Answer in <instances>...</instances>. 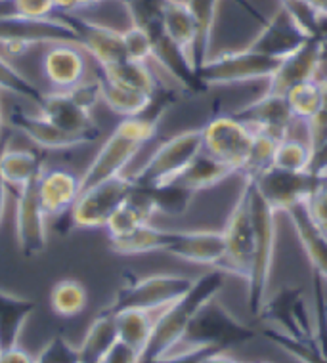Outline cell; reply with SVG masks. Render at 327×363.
<instances>
[{
	"instance_id": "1",
	"label": "cell",
	"mask_w": 327,
	"mask_h": 363,
	"mask_svg": "<svg viewBox=\"0 0 327 363\" xmlns=\"http://www.w3.org/2000/svg\"><path fill=\"white\" fill-rule=\"evenodd\" d=\"M226 283V274L221 269H214L209 274H203L192 283L188 293L182 294L177 302H172L170 306L157 313L155 327L151 333L150 345L145 348L144 363L157 362L159 357L169 354L178 340L182 338L184 331L188 329L189 321L195 313L199 312L209 301H213L218 296V293Z\"/></svg>"
},
{
	"instance_id": "2",
	"label": "cell",
	"mask_w": 327,
	"mask_h": 363,
	"mask_svg": "<svg viewBox=\"0 0 327 363\" xmlns=\"http://www.w3.org/2000/svg\"><path fill=\"white\" fill-rule=\"evenodd\" d=\"M157 128V121L148 119L144 115L125 117L111 132V136L104 142L92 163L89 164V169L81 176V189L125 174V169L138 155V151L150 140L155 138Z\"/></svg>"
},
{
	"instance_id": "3",
	"label": "cell",
	"mask_w": 327,
	"mask_h": 363,
	"mask_svg": "<svg viewBox=\"0 0 327 363\" xmlns=\"http://www.w3.org/2000/svg\"><path fill=\"white\" fill-rule=\"evenodd\" d=\"M257 335V329H253L241 320H238L218 298H213L192 318L182 338L178 340V345L169 354L194 350L228 352L230 348L251 342Z\"/></svg>"
},
{
	"instance_id": "4",
	"label": "cell",
	"mask_w": 327,
	"mask_h": 363,
	"mask_svg": "<svg viewBox=\"0 0 327 363\" xmlns=\"http://www.w3.org/2000/svg\"><path fill=\"white\" fill-rule=\"evenodd\" d=\"M249 182V180H245ZM249 205H251L253 230H255V247H253V264L247 277V306L255 318L260 315L270 287L272 264L276 252V211L258 194L255 184L249 182Z\"/></svg>"
},
{
	"instance_id": "5",
	"label": "cell",
	"mask_w": 327,
	"mask_h": 363,
	"mask_svg": "<svg viewBox=\"0 0 327 363\" xmlns=\"http://www.w3.org/2000/svg\"><path fill=\"white\" fill-rule=\"evenodd\" d=\"M70 43L79 46L73 27L63 18H26L18 13L0 16V54L19 56L40 44Z\"/></svg>"
},
{
	"instance_id": "6",
	"label": "cell",
	"mask_w": 327,
	"mask_h": 363,
	"mask_svg": "<svg viewBox=\"0 0 327 363\" xmlns=\"http://www.w3.org/2000/svg\"><path fill=\"white\" fill-rule=\"evenodd\" d=\"M201 150V128L178 132L151 153L144 167L133 176L134 184L151 188V186L177 180Z\"/></svg>"
},
{
	"instance_id": "7",
	"label": "cell",
	"mask_w": 327,
	"mask_h": 363,
	"mask_svg": "<svg viewBox=\"0 0 327 363\" xmlns=\"http://www.w3.org/2000/svg\"><path fill=\"white\" fill-rule=\"evenodd\" d=\"M194 279L180 274H153V276L136 277L125 287H121L115 298L109 302L107 310L113 313L128 308L161 312L172 302H177L182 294L188 293Z\"/></svg>"
},
{
	"instance_id": "8",
	"label": "cell",
	"mask_w": 327,
	"mask_h": 363,
	"mask_svg": "<svg viewBox=\"0 0 327 363\" xmlns=\"http://www.w3.org/2000/svg\"><path fill=\"white\" fill-rule=\"evenodd\" d=\"M277 65L279 60L276 57H268L265 54L243 48V50L224 52L218 56L207 57V62L197 69V75L207 88L226 86L238 82L270 81Z\"/></svg>"
},
{
	"instance_id": "9",
	"label": "cell",
	"mask_w": 327,
	"mask_h": 363,
	"mask_svg": "<svg viewBox=\"0 0 327 363\" xmlns=\"http://www.w3.org/2000/svg\"><path fill=\"white\" fill-rule=\"evenodd\" d=\"M224 235V258L216 269L226 276H238L247 279L253 264V247H255V230H253L251 205H249V182L243 180V188L239 191L238 201L228 216L226 225L222 230Z\"/></svg>"
},
{
	"instance_id": "10",
	"label": "cell",
	"mask_w": 327,
	"mask_h": 363,
	"mask_svg": "<svg viewBox=\"0 0 327 363\" xmlns=\"http://www.w3.org/2000/svg\"><path fill=\"white\" fill-rule=\"evenodd\" d=\"M134 188L133 176H115L96 186L81 189L75 205L71 208L70 220L79 230H100L106 228L109 216L117 211L121 203L131 195Z\"/></svg>"
},
{
	"instance_id": "11",
	"label": "cell",
	"mask_w": 327,
	"mask_h": 363,
	"mask_svg": "<svg viewBox=\"0 0 327 363\" xmlns=\"http://www.w3.org/2000/svg\"><path fill=\"white\" fill-rule=\"evenodd\" d=\"M203 150L222 163L232 167L238 174L243 169L255 142V132L233 115H216L201 128Z\"/></svg>"
},
{
	"instance_id": "12",
	"label": "cell",
	"mask_w": 327,
	"mask_h": 363,
	"mask_svg": "<svg viewBox=\"0 0 327 363\" xmlns=\"http://www.w3.org/2000/svg\"><path fill=\"white\" fill-rule=\"evenodd\" d=\"M327 182V176H318L310 170L289 172L272 167L262 176L253 182L258 194L276 213H287L291 207L299 203H306L316 189Z\"/></svg>"
},
{
	"instance_id": "13",
	"label": "cell",
	"mask_w": 327,
	"mask_h": 363,
	"mask_svg": "<svg viewBox=\"0 0 327 363\" xmlns=\"http://www.w3.org/2000/svg\"><path fill=\"white\" fill-rule=\"evenodd\" d=\"M37 182L38 178H35L18 189L13 214L16 243L19 252L27 258L43 255L48 247V214L38 199Z\"/></svg>"
},
{
	"instance_id": "14",
	"label": "cell",
	"mask_w": 327,
	"mask_h": 363,
	"mask_svg": "<svg viewBox=\"0 0 327 363\" xmlns=\"http://www.w3.org/2000/svg\"><path fill=\"white\" fill-rule=\"evenodd\" d=\"M312 35L296 21L295 16L279 4V8L266 19L262 29L245 48L257 54L282 60L289 56L291 52H295Z\"/></svg>"
},
{
	"instance_id": "15",
	"label": "cell",
	"mask_w": 327,
	"mask_h": 363,
	"mask_svg": "<svg viewBox=\"0 0 327 363\" xmlns=\"http://www.w3.org/2000/svg\"><path fill=\"white\" fill-rule=\"evenodd\" d=\"M327 44L318 37H310L289 56L279 60L276 73L268 81V92L285 96L291 88L301 82L314 81L320 73L321 62L326 57Z\"/></svg>"
},
{
	"instance_id": "16",
	"label": "cell",
	"mask_w": 327,
	"mask_h": 363,
	"mask_svg": "<svg viewBox=\"0 0 327 363\" xmlns=\"http://www.w3.org/2000/svg\"><path fill=\"white\" fill-rule=\"evenodd\" d=\"M60 18L65 19L73 27L79 38V46L98 63V67H107L126 57L123 31L119 29L96 23L92 19L77 16L75 12L62 13Z\"/></svg>"
},
{
	"instance_id": "17",
	"label": "cell",
	"mask_w": 327,
	"mask_h": 363,
	"mask_svg": "<svg viewBox=\"0 0 327 363\" xmlns=\"http://www.w3.org/2000/svg\"><path fill=\"white\" fill-rule=\"evenodd\" d=\"M233 117L243 121L247 126H251L253 132L266 134L274 140H283L289 136L291 128L296 123L295 115L291 111L287 98L282 94H274L266 90L258 100L247 104L239 111L232 113Z\"/></svg>"
},
{
	"instance_id": "18",
	"label": "cell",
	"mask_w": 327,
	"mask_h": 363,
	"mask_svg": "<svg viewBox=\"0 0 327 363\" xmlns=\"http://www.w3.org/2000/svg\"><path fill=\"white\" fill-rule=\"evenodd\" d=\"M37 107L38 113L54 123L57 128L73 136H79L87 144H92L100 136L101 128L92 117V113L79 106L65 90L45 92V98Z\"/></svg>"
},
{
	"instance_id": "19",
	"label": "cell",
	"mask_w": 327,
	"mask_h": 363,
	"mask_svg": "<svg viewBox=\"0 0 327 363\" xmlns=\"http://www.w3.org/2000/svg\"><path fill=\"white\" fill-rule=\"evenodd\" d=\"M224 235L222 230H174L167 255L186 262L218 268L224 258Z\"/></svg>"
},
{
	"instance_id": "20",
	"label": "cell",
	"mask_w": 327,
	"mask_h": 363,
	"mask_svg": "<svg viewBox=\"0 0 327 363\" xmlns=\"http://www.w3.org/2000/svg\"><path fill=\"white\" fill-rule=\"evenodd\" d=\"M43 71L56 90H70L87 77V52L77 44H50L43 57Z\"/></svg>"
},
{
	"instance_id": "21",
	"label": "cell",
	"mask_w": 327,
	"mask_h": 363,
	"mask_svg": "<svg viewBox=\"0 0 327 363\" xmlns=\"http://www.w3.org/2000/svg\"><path fill=\"white\" fill-rule=\"evenodd\" d=\"M10 125L18 132H21L27 140H31L33 144L38 145L40 150H71V147L87 144L79 136H73V134H67L62 128H57L54 123L43 117L40 113L31 115L21 107L10 109Z\"/></svg>"
},
{
	"instance_id": "22",
	"label": "cell",
	"mask_w": 327,
	"mask_h": 363,
	"mask_svg": "<svg viewBox=\"0 0 327 363\" xmlns=\"http://www.w3.org/2000/svg\"><path fill=\"white\" fill-rule=\"evenodd\" d=\"M37 189L40 205L48 218H57L70 213L75 205L77 197L81 194V178L62 169L45 170L38 176Z\"/></svg>"
},
{
	"instance_id": "23",
	"label": "cell",
	"mask_w": 327,
	"mask_h": 363,
	"mask_svg": "<svg viewBox=\"0 0 327 363\" xmlns=\"http://www.w3.org/2000/svg\"><path fill=\"white\" fill-rule=\"evenodd\" d=\"M291 224L295 228V233L304 255L309 257L316 276H320L327 285V235L310 218L306 203H299L287 211Z\"/></svg>"
},
{
	"instance_id": "24",
	"label": "cell",
	"mask_w": 327,
	"mask_h": 363,
	"mask_svg": "<svg viewBox=\"0 0 327 363\" xmlns=\"http://www.w3.org/2000/svg\"><path fill=\"white\" fill-rule=\"evenodd\" d=\"M163 27L167 37L177 44L195 65V46H197L199 27H197V19L189 8L188 0H165Z\"/></svg>"
},
{
	"instance_id": "25",
	"label": "cell",
	"mask_w": 327,
	"mask_h": 363,
	"mask_svg": "<svg viewBox=\"0 0 327 363\" xmlns=\"http://www.w3.org/2000/svg\"><path fill=\"white\" fill-rule=\"evenodd\" d=\"M35 310V301L0 289V350L19 345L21 331Z\"/></svg>"
},
{
	"instance_id": "26",
	"label": "cell",
	"mask_w": 327,
	"mask_h": 363,
	"mask_svg": "<svg viewBox=\"0 0 327 363\" xmlns=\"http://www.w3.org/2000/svg\"><path fill=\"white\" fill-rule=\"evenodd\" d=\"M302 296H304L302 287H296V285L282 287L276 294L266 298L262 312L258 318L272 321L277 331H282L283 335H287L293 340H302L301 331L295 323V308Z\"/></svg>"
},
{
	"instance_id": "27",
	"label": "cell",
	"mask_w": 327,
	"mask_h": 363,
	"mask_svg": "<svg viewBox=\"0 0 327 363\" xmlns=\"http://www.w3.org/2000/svg\"><path fill=\"white\" fill-rule=\"evenodd\" d=\"M119 340L117 335V321L111 310H104L96 315L89 325L82 342L79 346L82 363H100V359L111 350Z\"/></svg>"
},
{
	"instance_id": "28",
	"label": "cell",
	"mask_w": 327,
	"mask_h": 363,
	"mask_svg": "<svg viewBox=\"0 0 327 363\" xmlns=\"http://www.w3.org/2000/svg\"><path fill=\"white\" fill-rule=\"evenodd\" d=\"M174 230H163L151 224H142L123 238L109 239L111 251L121 257H133V255H145V252H157L169 247Z\"/></svg>"
},
{
	"instance_id": "29",
	"label": "cell",
	"mask_w": 327,
	"mask_h": 363,
	"mask_svg": "<svg viewBox=\"0 0 327 363\" xmlns=\"http://www.w3.org/2000/svg\"><path fill=\"white\" fill-rule=\"evenodd\" d=\"M45 172L43 155L31 150L0 151V176L10 188H23L27 182L35 180Z\"/></svg>"
},
{
	"instance_id": "30",
	"label": "cell",
	"mask_w": 327,
	"mask_h": 363,
	"mask_svg": "<svg viewBox=\"0 0 327 363\" xmlns=\"http://www.w3.org/2000/svg\"><path fill=\"white\" fill-rule=\"evenodd\" d=\"M157 313L159 312H150V310H136V308H128V310H121L115 313L117 335H119L121 342L140 352L144 357L145 348L150 345L151 333L155 327Z\"/></svg>"
},
{
	"instance_id": "31",
	"label": "cell",
	"mask_w": 327,
	"mask_h": 363,
	"mask_svg": "<svg viewBox=\"0 0 327 363\" xmlns=\"http://www.w3.org/2000/svg\"><path fill=\"white\" fill-rule=\"evenodd\" d=\"M232 174H235L232 167H228L226 163H222L221 159H216L205 150H201L195 155L194 161L188 164V169L178 176V180L197 194L203 189L214 188L216 184H221Z\"/></svg>"
},
{
	"instance_id": "32",
	"label": "cell",
	"mask_w": 327,
	"mask_h": 363,
	"mask_svg": "<svg viewBox=\"0 0 327 363\" xmlns=\"http://www.w3.org/2000/svg\"><path fill=\"white\" fill-rule=\"evenodd\" d=\"M100 69V77H106L109 81L119 82L123 86L134 88L145 94H153L159 88V79L155 77L150 63L136 62L131 57H125L117 63H111L107 67H98Z\"/></svg>"
},
{
	"instance_id": "33",
	"label": "cell",
	"mask_w": 327,
	"mask_h": 363,
	"mask_svg": "<svg viewBox=\"0 0 327 363\" xmlns=\"http://www.w3.org/2000/svg\"><path fill=\"white\" fill-rule=\"evenodd\" d=\"M100 81V100L117 115L125 117H136L150 104V94L134 90V88L123 86L119 82H113L106 77H98Z\"/></svg>"
},
{
	"instance_id": "34",
	"label": "cell",
	"mask_w": 327,
	"mask_h": 363,
	"mask_svg": "<svg viewBox=\"0 0 327 363\" xmlns=\"http://www.w3.org/2000/svg\"><path fill=\"white\" fill-rule=\"evenodd\" d=\"M50 306L60 318H77L89 306V291L77 279H62L52 287Z\"/></svg>"
},
{
	"instance_id": "35",
	"label": "cell",
	"mask_w": 327,
	"mask_h": 363,
	"mask_svg": "<svg viewBox=\"0 0 327 363\" xmlns=\"http://www.w3.org/2000/svg\"><path fill=\"white\" fill-rule=\"evenodd\" d=\"M148 189H150L151 199H153L155 213L165 214V216H182V214H186V211H188L195 197V191H192L188 186H184L178 178L172 182H167V184L151 186Z\"/></svg>"
},
{
	"instance_id": "36",
	"label": "cell",
	"mask_w": 327,
	"mask_h": 363,
	"mask_svg": "<svg viewBox=\"0 0 327 363\" xmlns=\"http://www.w3.org/2000/svg\"><path fill=\"white\" fill-rule=\"evenodd\" d=\"M285 98H287V104H289L295 119L306 125L310 119H314L316 113L321 109V104H323V81L314 79V81L301 82V84L291 88L289 92L285 94Z\"/></svg>"
},
{
	"instance_id": "37",
	"label": "cell",
	"mask_w": 327,
	"mask_h": 363,
	"mask_svg": "<svg viewBox=\"0 0 327 363\" xmlns=\"http://www.w3.org/2000/svg\"><path fill=\"white\" fill-rule=\"evenodd\" d=\"M189 8L197 19L199 35H197V46H195V67L199 69L207 62L209 48H211V37H213L214 21L221 0H188Z\"/></svg>"
},
{
	"instance_id": "38",
	"label": "cell",
	"mask_w": 327,
	"mask_h": 363,
	"mask_svg": "<svg viewBox=\"0 0 327 363\" xmlns=\"http://www.w3.org/2000/svg\"><path fill=\"white\" fill-rule=\"evenodd\" d=\"M312 163V150L309 142H301L296 138H283L277 142L276 151H274V167L289 172H302L310 170Z\"/></svg>"
},
{
	"instance_id": "39",
	"label": "cell",
	"mask_w": 327,
	"mask_h": 363,
	"mask_svg": "<svg viewBox=\"0 0 327 363\" xmlns=\"http://www.w3.org/2000/svg\"><path fill=\"white\" fill-rule=\"evenodd\" d=\"M0 90L29 100L35 106H38L45 98V92L35 82L29 81L21 71L16 69V65H12L10 60L2 54H0Z\"/></svg>"
},
{
	"instance_id": "40",
	"label": "cell",
	"mask_w": 327,
	"mask_h": 363,
	"mask_svg": "<svg viewBox=\"0 0 327 363\" xmlns=\"http://www.w3.org/2000/svg\"><path fill=\"white\" fill-rule=\"evenodd\" d=\"M277 140L266 136V134H257L255 132V142L249 151L243 169L239 170V174L243 176V180L255 182L258 176H262L268 169L274 167V151H276Z\"/></svg>"
},
{
	"instance_id": "41",
	"label": "cell",
	"mask_w": 327,
	"mask_h": 363,
	"mask_svg": "<svg viewBox=\"0 0 327 363\" xmlns=\"http://www.w3.org/2000/svg\"><path fill=\"white\" fill-rule=\"evenodd\" d=\"M262 335L270 340L272 345H276L277 348L287 352L291 357H295L299 363H327V357L321 356L316 345L293 340L287 335H283L282 331H277L276 327H268V329L262 331Z\"/></svg>"
},
{
	"instance_id": "42",
	"label": "cell",
	"mask_w": 327,
	"mask_h": 363,
	"mask_svg": "<svg viewBox=\"0 0 327 363\" xmlns=\"http://www.w3.org/2000/svg\"><path fill=\"white\" fill-rule=\"evenodd\" d=\"M326 281L314 274V345L327 357V294Z\"/></svg>"
},
{
	"instance_id": "43",
	"label": "cell",
	"mask_w": 327,
	"mask_h": 363,
	"mask_svg": "<svg viewBox=\"0 0 327 363\" xmlns=\"http://www.w3.org/2000/svg\"><path fill=\"white\" fill-rule=\"evenodd\" d=\"M35 357L37 363H81L79 346L71 345L63 335H54Z\"/></svg>"
},
{
	"instance_id": "44",
	"label": "cell",
	"mask_w": 327,
	"mask_h": 363,
	"mask_svg": "<svg viewBox=\"0 0 327 363\" xmlns=\"http://www.w3.org/2000/svg\"><path fill=\"white\" fill-rule=\"evenodd\" d=\"M123 40H125L126 57L151 65V62H153V44H151V38L148 37V33L144 29L131 26L126 31H123Z\"/></svg>"
},
{
	"instance_id": "45",
	"label": "cell",
	"mask_w": 327,
	"mask_h": 363,
	"mask_svg": "<svg viewBox=\"0 0 327 363\" xmlns=\"http://www.w3.org/2000/svg\"><path fill=\"white\" fill-rule=\"evenodd\" d=\"M306 128H309V145L310 150H314L318 145L327 140V81H323V104H321V109L316 113L314 119H310L306 123Z\"/></svg>"
},
{
	"instance_id": "46",
	"label": "cell",
	"mask_w": 327,
	"mask_h": 363,
	"mask_svg": "<svg viewBox=\"0 0 327 363\" xmlns=\"http://www.w3.org/2000/svg\"><path fill=\"white\" fill-rule=\"evenodd\" d=\"M65 92H70L71 98H73L79 106L92 113L96 104L100 101V81H98V79H96V81H87V79H84V81L79 82L77 86L70 88V90H65Z\"/></svg>"
},
{
	"instance_id": "47",
	"label": "cell",
	"mask_w": 327,
	"mask_h": 363,
	"mask_svg": "<svg viewBox=\"0 0 327 363\" xmlns=\"http://www.w3.org/2000/svg\"><path fill=\"white\" fill-rule=\"evenodd\" d=\"M12 12L26 18H50L54 13V0H10Z\"/></svg>"
},
{
	"instance_id": "48",
	"label": "cell",
	"mask_w": 327,
	"mask_h": 363,
	"mask_svg": "<svg viewBox=\"0 0 327 363\" xmlns=\"http://www.w3.org/2000/svg\"><path fill=\"white\" fill-rule=\"evenodd\" d=\"M306 208L314 224L327 235V182L310 195V199L306 201Z\"/></svg>"
},
{
	"instance_id": "49",
	"label": "cell",
	"mask_w": 327,
	"mask_h": 363,
	"mask_svg": "<svg viewBox=\"0 0 327 363\" xmlns=\"http://www.w3.org/2000/svg\"><path fill=\"white\" fill-rule=\"evenodd\" d=\"M100 363H144V357H142L140 352L117 340V345L101 357Z\"/></svg>"
},
{
	"instance_id": "50",
	"label": "cell",
	"mask_w": 327,
	"mask_h": 363,
	"mask_svg": "<svg viewBox=\"0 0 327 363\" xmlns=\"http://www.w3.org/2000/svg\"><path fill=\"white\" fill-rule=\"evenodd\" d=\"M0 363H37V357L26 348L16 345L0 350Z\"/></svg>"
},
{
	"instance_id": "51",
	"label": "cell",
	"mask_w": 327,
	"mask_h": 363,
	"mask_svg": "<svg viewBox=\"0 0 327 363\" xmlns=\"http://www.w3.org/2000/svg\"><path fill=\"white\" fill-rule=\"evenodd\" d=\"M310 172H314L318 176H327V140H323L318 147L312 150Z\"/></svg>"
},
{
	"instance_id": "52",
	"label": "cell",
	"mask_w": 327,
	"mask_h": 363,
	"mask_svg": "<svg viewBox=\"0 0 327 363\" xmlns=\"http://www.w3.org/2000/svg\"><path fill=\"white\" fill-rule=\"evenodd\" d=\"M209 350H194V352H177V354H167L157 362L151 363H199Z\"/></svg>"
},
{
	"instance_id": "53",
	"label": "cell",
	"mask_w": 327,
	"mask_h": 363,
	"mask_svg": "<svg viewBox=\"0 0 327 363\" xmlns=\"http://www.w3.org/2000/svg\"><path fill=\"white\" fill-rule=\"evenodd\" d=\"M199 363H241L235 357L230 356L226 350H213L207 352L205 356L199 359Z\"/></svg>"
},
{
	"instance_id": "54",
	"label": "cell",
	"mask_w": 327,
	"mask_h": 363,
	"mask_svg": "<svg viewBox=\"0 0 327 363\" xmlns=\"http://www.w3.org/2000/svg\"><path fill=\"white\" fill-rule=\"evenodd\" d=\"M312 35L327 44V13H318V16H316Z\"/></svg>"
},
{
	"instance_id": "55",
	"label": "cell",
	"mask_w": 327,
	"mask_h": 363,
	"mask_svg": "<svg viewBox=\"0 0 327 363\" xmlns=\"http://www.w3.org/2000/svg\"><path fill=\"white\" fill-rule=\"evenodd\" d=\"M54 8L62 13H70L79 10V2L77 0H54Z\"/></svg>"
},
{
	"instance_id": "56",
	"label": "cell",
	"mask_w": 327,
	"mask_h": 363,
	"mask_svg": "<svg viewBox=\"0 0 327 363\" xmlns=\"http://www.w3.org/2000/svg\"><path fill=\"white\" fill-rule=\"evenodd\" d=\"M6 197H8V186L6 182L0 176V224L4 220V211H6Z\"/></svg>"
},
{
	"instance_id": "57",
	"label": "cell",
	"mask_w": 327,
	"mask_h": 363,
	"mask_svg": "<svg viewBox=\"0 0 327 363\" xmlns=\"http://www.w3.org/2000/svg\"><path fill=\"white\" fill-rule=\"evenodd\" d=\"M301 2L309 4V6H312L320 13H327V0H301Z\"/></svg>"
},
{
	"instance_id": "58",
	"label": "cell",
	"mask_w": 327,
	"mask_h": 363,
	"mask_svg": "<svg viewBox=\"0 0 327 363\" xmlns=\"http://www.w3.org/2000/svg\"><path fill=\"white\" fill-rule=\"evenodd\" d=\"M79 2V10L81 8H92V6H98L101 2H106V0H77Z\"/></svg>"
},
{
	"instance_id": "59",
	"label": "cell",
	"mask_w": 327,
	"mask_h": 363,
	"mask_svg": "<svg viewBox=\"0 0 327 363\" xmlns=\"http://www.w3.org/2000/svg\"><path fill=\"white\" fill-rule=\"evenodd\" d=\"M2 128H4V121H2V107H0V147H2Z\"/></svg>"
},
{
	"instance_id": "60",
	"label": "cell",
	"mask_w": 327,
	"mask_h": 363,
	"mask_svg": "<svg viewBox=\"0 0 327 363\" xmlns=\"http://www.w3.org/2000/svg\"><path fill=\"white\" fill-rule=\"evenodd\" d=\"M260 363H268V362H260Z\"/></svg>"
},
{
	"instance_id": "61",
	"label": "cell",
	"mask_w": 327,
	"mask_h": 363,
	"mask_svg": "<svg viewBox=\"0 0 327 363\" xmlns=\"http://www.w3.org/2000/svg\"><path fill=\"white\" fill-rule=\"evenodd\" d=\"M0 2H2V0H0Z\"/></svg>"
}]
</instances>
